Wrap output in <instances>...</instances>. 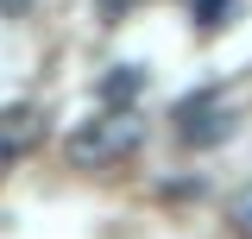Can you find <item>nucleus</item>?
Listing matches in <instances>:
<instances>
[{"mask_svg":"<svg viewBox=\"0 0 252 239\" xmlns=\"http://www.w3.org/2000/svg\"><path fill=\"white\" fill-rule=\"evenodd\" d=\"M38 139H44L38 107H6V114H0V157H26Z\"/></svg>","mask_w":252,"mask_h":239,"instance_id":"nucleus-3","label":"nucleus"},{"mask_svg":"<svg viewBox=\"0 0 252 239\" xmlns=\"http://www.w3.org/2000/svg\"><path fill=\"white\" fill-rule=\"evenodd\" d=\"M132 6H139V0H94V13H101V19H126Z\"/></svg>","mask_w":252,"mask_h":239,"instance_id":"nucleus-7","label":"nucleus"},{"mask_svg":"<svg viewBox=\"0 0 252 239\" xmlns=\"http://www.w3.org/2000/svg\"><path fill=\"white\" fill-rule=\"evenodd\" d=\"M139 139H145V120L132 114V107H107V114H94L89 126L69 132V164H76V170L126 164V157L139 151Z\"/></svg>","mask_w":252,"mask_h":239,"instance_id":"nucleus-1","label":"nucleus"},{"mask_svg":"<svg viewBox=\"0 0 252 239\" xmlns=\"http://www.w3.org/2000/svg\"><path fill=\"white\" fill-rule=\"evenodd\" d=\"M233 233L252 239V195H240V202H233Z\"/></svg>","mask_w":252,"mask_h":239,"instance_id":"nucleus-6","label":"nucleus"},{"mask_svg":"<svg viewBox=\"0 0 252 239\" xmlns=\"http://www.w3.org/2000/svg\"><path fill=\"white\" fill-rule=\"evenodd\" d=\"M0 13H6V19H19V13H32V0H0Z\"/></svg>","mask_w":252,"mask_h":239,"instance_id":"nucleus-8","label":"nucleus"},{"mask_svg":"<svg viewBox=\"0 0 252 239\" xmlns=\"http://www.w3.org/2000/svg\"><path fill=\"white\" fill-rule=\"evenodd\" d=\"M189 6H195V19H202L208 31H220V26H227V6H233V0H189Z\"/></svg>","mask_w":252,"mask_h":239,"instance_id":"nucleus-5","label":"nucleus"},{"mask_svg":"<svg viewBox=\"0 0 252 239\" xmlns=\"http://www.w3.org/2000/svg\"><path fill=\"white\" fill-rule=\"evenodd\" d=\"M177 132H183V145H220V139L233 132V114L215 107L208 94H195V101L177 107Z\"/></svg>","mask_w":252,"mask_h":239,"instance_id":"nucleus-2","label":"nucleus"},{"mask_svg":"<svg viewBox=\"0 0 252 239\" xmlns=\"http://www.w3.org/2000/svg\"><path fill=\"white\" fill-rule=\"evenodd\" d=\"M139 89H145V69H132V63H120V69H114V76L101 82V101H107V107H126V101H132Z\"/></svg>","mask_w":252,"mask_h":239,"instance_id":"nucleus-4","label":"nucleus"}]
</instances>
